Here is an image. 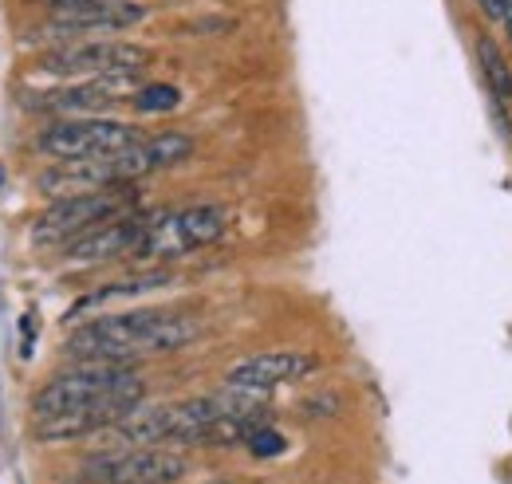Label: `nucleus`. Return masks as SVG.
Instances as JSON below:
<instances>
[{
    "mask_svg": "<svg viewBox=\"0 0 512 484\" xmlns=\"http://www.w3.org/2000/svg\"><path fill=\"white\" fill-rule=\"evenodd\" d=\"M201 335V323L186 311L138 307L119 315H99L71 331L67 355L75 359H103V363H134L142 355H174Z\"/></svg>",
    "mask_w": 512,
    "mask_h": 484,
    "instance_id": "obj_1",
    "label": "nucleus"
},
{
    "mask_svg": "<svg viewBox=\"0 0 512 484\" xmlns=\"http://www.w3.org/2000/svg\"><path fill=\"white\" fill-rule=\"evenodd\" d=\"M146 382L138 378V370L130 363H103V359H79L71 370H60L32 402L36 418H52L87 402H103V398H142Z\"/></svg>",
    "mask_w": 512,
    "mask_h": 484,
    "instance_id": "obj_2",
    "label": "nucleus"
},
{
    "mask_svg": "<svg viewBox=\"0 0 512 484\" xmlns=\"http://www.w3.org/2000/svg\"><path fill=\"white\" fill-rule=\"evenodd\" d=\"M134 213V189L115 185L99 193H79V197H60L52 209H44L32 225L36 244H71L75 237L91 233L95 225H107L115 217Z\"/></svg>",
    "mask_w": 512,
    "mask_h": 484,
    "instance_id": "obj_3",
    "label": "nucleus"
},
{
    "mask_svg": "<svg viewBox=\"0 0 512 484\" xmlns=\"http://www.w3.org/2000/svg\"><path fill=\"white\" fill-rule=\"evenodd\" d=\"M225 233V209L217 205H190L178 213H162L146 221V233L138 248L130 252L142 264H158V260H178L190 256L193 248H205Z\"/></svg>",
    "mask_w": 512,
    "mask_h": 484,
    "instance_id": "obj_4",
    "label": "nucleus"
},
{
    "mask_svg": "<svg viewBox=\"0 0 512 484\" xmlns=\"http://www.w3.org/2000/svg\"><path fill=\"white\" fill-rule=\"evenodd\" d=\"M186 469V457L162 445H119L83 461L87 484H174Z\"/></svg>",
    "mask_w": 512,
    "mask_h": 484,
    "instance_id": "obj_5",
    "label": "nucleus"
},
{
    "mask_svg": "<svg viewBox=\"0 0 512 484\" xmlns=\"http://www.w3.org/2000/svg\"><path fill=\"white\" fill-rule=\"evenodd\" d=\"M146 63H150V52L127 40H67L40 56V67L48 75H64V79L127 75V71H142Z\"/></svg>",
    "mask_w": 512,
    "mask_h": 484,
    "instance_id": "obj_6",
    "label": "nucleus"
},
{
    "mask_svg": "<svg viewBox=\"0 0 512 484\" xmlns=\"http://www.w3.org/2000/svg\"><path fill=\"white\" fill-rule=\"evenodd\" d=\"M138 142V130L119 119L103 115H83V119H60L40 134V150L60 158V162H79V158H103L119 154Z\"/></svg>",
    "mask_w": 512,
    "mask_h": 484,
    "instance_id": "obj_7",
    "label": "nucleus"
},
{
    "mask_svg": "<svg viewBox=\"0 0 512 484\" xmlns=\"http://www.w3.org/2000/svg\"><path fill=\"white\" fill-rule=\"evenodd\" d=\"M146 8L138 0H83V4H60L48 16V32L60 40H75L87 32H123L138 24Z\"/></svg>",
    "mask_w": 512,
    "mask_h": 484,
    "instance_id": "obj_8",
    "label": "nucleus"
},
{
    "mask_svg": "<svg viewBox=\"0 0 512 484\" xmlns=\"http://www.w3.org/2000/svg\"><path fill=\"white\" fill-rule=\"evenodd\" d=\"M138 71L127 75H103V79H87V83H75L64 91H48L40 99L44 111H56L64 119H83V115H103L111 107H119L127 99V91H138Z\"/></svg>",
    "mask_w": 512,
    "mask_h": 484,
    "instance_id": "obj_9",
    "label": "nucleus"
},
{
    "mask_svg": "<svg viewBox=\"0 0 512 484\" xmlns=\"http://www.w3.org/2000/svg\"><path fill=\"white\" fill-rule=\"evenodd\" d=\"M316 366H320V359H316V355H304V351H264V355H253V359H241L225 378H229V386H237V390L268 394L272 386L308 378Z\"/></svg>",
    "mask_w": 512,
    "mask_h": 484,
    "instance_id": "obj_10",
    "label": "nucleus"
},
{
    "mask_svg": "<svg viewBox=\"0 0 512 484\" xmlns=\"http://www.w3.org/2000/svg\"><path fill=\"white\" fill-rule=\"evenodd\" d=\"M146 221L150 217H142V213H127V217H115L107 225H95L91 233H83V237H75V241L67 244V260H75V264H103V260L130 256L138 248V241H142V233H146Z\"/></svg>",
    "mask_w": 512,
    "mask_h": 484,
    "instance_id": "obj_11",
    "label": "nucleus"
},
{
    "mask_svg": "<svg viewBox=\"0 0 512 484\" xmlns=\"http://www.w3.org/2000/svg\"><path fill=\"white\" fill-rule=\"evenodd\" d=\"M193 154V138L190 134H154V138H138L134 146L115 154V170H119V182L130 185L146 174H158V170H170L178 162H186Z\"/></svg>",
    "mask_w": 512,
    "mask_h": 484,
    "instance_id": "obj_12",
    "label": "nucleus"
},
{
    "mask_svg": "<svg viewBox=\"0 0 512 484\" xmlns=\"http://www.w3.org/2000/svg\"><path fill=\"white\" fill-rule=\"evenodd\" d=\"M134 406H142V398H103V402H87V406H75V410H64V414L40 418L36 433H40L44 441H71V437H83V433L111 429L115 422H123Z\"/></svg>",
    "mask_w": 512,
    "mask_h": 484,
    "instance_id": "obj_13",
    "label": "nucleus"
},
{
    "mask_svg": "<svg viewBox=\"0 0 512 484\" xmlns=\"http://www.w3.org/2000/svg\"><path fill=\"white\" fill-rule=\"evenodd\" d=\"M477 63H481V75H485V87L497 103H512V71L505 52L497 48L493 36H477Z\"/></svg>",
    "mask_w": 512,
    "mask_h": 484,
    "instance_id": "obj_14",
    "label": "nucleus"
},
{
    "mask_svg": "<svg viewBox=\"0 0 512 484\" xmlns=\"http://www.w3.org/2000/svg\"><path fill=\"white\" fill-rule=\"evenodd\" d=\"M162 284H170V276H166V272H146V276H134V280H123V284H111V288H99V292L83 296V300L75 303L67 315L75 319V315H83V311H91V307H103V303L130 300V296H146V292H154V288H162Z\"/></svg>",
    "mask_w": 512,
    "mask_h": 484,
    "instance_id": "obj_15",
    "label": "nucleus"
},
{
    "mask_svg": "<svg viewBox=\"0 0 512 484\" xmlns=\"http://www.w3.org/2000/svg\"><path fill=\"white\" fill-rule=\"evenodd\" d=\"M178 103H182V91L170 83H146L134 91V107L142 115H162V111H174Z\"/></svg>",
    "mask_w": 512,
    "mask_h": 484,
    "instance_id": "obj_16",
    "label": "nucleus"
},
{
    "mask_svg": "<svg viewBox=\"0 0 512 484\" xmlns=\"http://www.w3.org/2000/svg\"><path fill=\"white\" fill-rule=\"evenodd\" d=\"M249 453L256 457H276V453H284V433H276V429H264V425H256L253 433H249Z\"/></svg>",
    "mask_w": 512,
    "mask_h": 484,
    "instance_id": "obj_17",
    "label": "nucleus"
},
{
    "mask_svg": "<svg viewBox=\"0 0 512 484\" xmlns=\"http://www.w3.org/2000/svg\"><path fill=\"white\" fill-rule=\"evenodd\" d=\"M477 8H481V16H485L489 24H501V12H505V0H477Z\"/></svg>",
    "mask_w": 512,
    "mask_h": 484,
    "instance_id": "obj_18",
    "label": "nucleus"
},
{
    "mask_svg": "<svg viewBox=\"0 0 512 484\" xmlns=\"http://www.w3.org/2000/svg\"><path fill=\"white\" fill-rule=\"evenodd\" d=\"M501 32H505V40H509V48H512V0H505V12H501Z\"/></svg>",
    "mask_w": 512,
    "mask_h": 484,
    "instance_id": "obj_19",
    "label": "nucleus"
},
{
    "mask_svg": "<svg viewBox=\"0 0 512 484\" xmlns=\"http://www.w3.org/2000/svg\"><path fill=\"white\" fill-rule=\"evenodd\" d=\"M0 182H4V174H0Z\"/></svg>",
    "mask_w": 512,
    "mask_h": 484,
    "instance_id": "obj_20",
    "label": "nucleus"
}]
</instances>
